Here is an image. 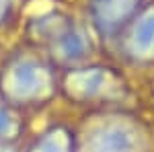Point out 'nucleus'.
Returning a JSON list of instances; mask_svg holds the SVG:
<instances>
[{"instance_id": "nucleus-1", "label": "nucleus", "mask_w": 154, "mask_h": 152, "mask_svg": "<svg viewBox=\"0 0 154 152\" xmlns=\"http://www.w3.org/2000/svg\"><path fill=\"white\" fill-rule=\"evenodd\" d=\"M0 95L19 111L41 109L60 97V70L37 47L8 54L0 66Z\"/></svg>"}, {"instance_id": "nucleus-2", "label": "nucleus", "mask_w": 154, "mask_h": 152, "mask_svg": "<svg viewBox=\"0 0 154 152\" xmlns=\"http://www.w3.org/2000/svg\"><path fill=\"white\" fill-rule=\"evenodd\" d=\"M78 152H152L154 138L146 121L125 109H99L76 128Z\"/></svg>"}, {"instance_id": "nucleus-3", "label": "nucleus", "mask_w": 154, "mask_h": 152, "mask_svg": "<svg viewBox=\"0 0 154 152\" xmlns=\"http://www.w3.org/2000/svg\"><path fill=\"white\" fill-rule=\"evenodd\" d=\"M60 97L72 107L113 109L130 97V84L119 66L88 62L60 72Z\"/></svg>"}, {"instance_id": "nucleus-4", "label": "nucleus", "mask_w": 154, "mask_h": 152, "mask_svg": "<svg viewBox=\"0 0 154 152\" xmlns=\"http://www.w3.org/2000/svg\"><path fill=\"white\" fill-rule=\"evenodd\" d=\"M95 51L97 37L93 29L74 19H70V23L43 47V54L51 60V64L60 72L93 62Z\"/></svg>"}, {"instance_id": "nucleus-5", "label": "nucleus", "mask_w": 154, "mask_h": 152, "mask_svg": "<svg viewBox=\"0 0 154 152\" xmlns=\"http://www.w3.org/2000/svg\"><path fill=\"white\" fill-rule=\"evenodd\" d=\"M113 45L119 60L131 68L154 66V4L142 6Z\"/></svg>"}, {"instance_id": "nucleus-6", "label": "nucleus", "mask_w": 154, "mask_h": 152, "mask_svg": "<svg viewBox=\"0 0 154 152\" xmlns=\"http://www.w3.org/2000/svg\"><path fill=\"white\" fill-rule=\"evenodd\" d=\"M142 6L144 0H88V27L99 41L113 43Z\"/></svg>"}, {"instance_id": "nucleus-7", "label": "nucleus", "mask_w": 154, "mask_h": 152, "mask_svg": "<svg viewBox=\"0 0 154 152\" xmlns=\"http://www.w3.org/2000/svg\"><path fill=\"white\" fill-rule=\"evenodd\" d=\"M25 152H78L76 128L64 121L51 123L29 142Z\"/></svg>"}, {"instance_id": "nucleus-8", "label": "nucleus", "mask_w": 154, "mask_h": 152, "mask_svg": "<svg viewBox=\"0 0 154 152\" xmlns=\"http://www.w3.org/2000/svg\"><path fill=\"white\" fill-rule=\"evenodd\" d=\"M25 134L23 111L12 107L0 95V144H17Z\"/></svg>"}, {"instance_id": "nucleus-9", "label": "nucleus", "mask_w": 154, "mask_h": 152, "mask_svg": "<svg viewBox=\"0 0 154 152\" xmlns=\"http://www.w3.org/2000/svg\"><path fill=\"white\" fill-rule=\"evenodd\" d=\"M14 2H17V0H0V27L6 25V23H8V19L12 17Z\"/></svg>"}, {"instance_id": "nucleus-10", "label": "nucleus", "mask_w": 154, "mask_h": 152, "mask_svg": "<svg viewBox=\"0 0 154 152\" xmlns=\"http://www.w3.org/2000/svg\"><path fill=\"white\" fill-rule=\"evenodd\" d=\"M0 152H21L17 144H0Z\"/></svg>"}]
</instances>
